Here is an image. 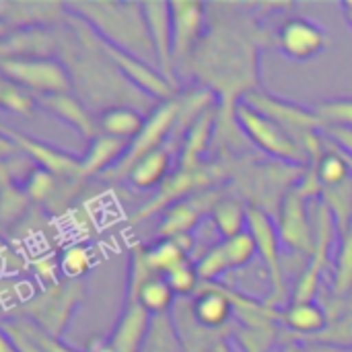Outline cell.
<instances>
[{"mask_svg": "<svg viewBox=\"0 0 352 352\" xmlns=\"http://www.w3.org/2000/svg\"><path fill=\"white\" fill-rule=\"evenodd\" d=\"M68 10H76L93 29L97 39L124 50L140 60L155 56L148 33L144 4L132 2H72ZM157 60V56H155Z\"/></svg>", "mask_w": 352, "mask_h": 352, "instance_id": "1", "label": "cell"}, {"mask_svg": "<svg viewBox=\"0 0 352 352\" xmlns=\"http://www.w3.org/2000/svg\"><path fill=\"white\" fill-rule=\"evenodd\" d=\"M324 188L316 175V169L309 167L301 184L293 186L280 204V219H278V235L280 241L301 254L314 256L316 252V227L307 214V200L322 194Z\"/></svg>", "mask_w": 352, "mask_h": 352, "instance_id": "2", "label": "cell"}, {"mask_svg": "<svg viewBox=\"0 0 352 352\" xmlns=\"http://www.w3.org/2000/svg\"><path fill=\"white\" fill-rule=\"evenodd\" d=\"M233 113H235V120H237L239 128L245 132V136L258 148H262L264 153H268L274 159H280V161H285L289 165H297V167L307 165V161H309L307 151L283 126H278L276 122H272L266 116L258 113L256 109H252L243 101H237Z\"/></svg>", "mask_w": 352, "mask_h": 352, "instance_id": "3", "label": "cell"}, {"mask_svg": "<svg viewBox=\"0 0 352 352\" xmlns=\"http://www.w3.org/2000/svg\"><path fill=\"white\" fill-rule=\"evenodd\" d=\"M85 299V289L80 280L58 283L47 287L41 295L29 299L21 305V318L33 322L43 332L60 338L76 305Z\"/></svg>", "mask_w": 352, "mask_h": 352, "instance_id": "4", "label": "cell"}, {"mask_svg": "<svg viewBox=\"0 0 352 352\" xmlns=\"http://www.w3.org/2000/svg\"><path fill=\"white\" fill-rule=\"evenodd\" d=\"M177 116H179V101L177 99H169V101L159 103V107L144 122V128L140 130V134L134 140H130L126 155L109 171H105L103 177H107V179H128L132 167L142 157H146L148 153H153L157 148H163L161 144L171 136V132L175 128V122H177Z\"/></svg>", "mask_w": 352, "mask_h": 352, "instance_id": "5", "label": "cell"}, {"mask_svg": "<svg viewBox=\"0 0 352 352\" xmlns=\"http://www.w3.org/2000/svg\"><path fill=\"white\" fill-rule=\"evenodd\" d=\"M2 78L12 80L27 91L39 95H58L72 91V78L66 68L54 58H2L0 60Z\"/></svg>", "mask_w": 352, "mask_h": 352, "instance_id": "6", "label": "cell"}, {"mask_svg": "<svg viewBox=\"0 0 352 352\" xmlns=\"http://www.w3.org/2000/svg\"><path fill=\"white\" fill-rule=\"evenodd\" d=\"M241 101L245 105H250L252 109H256L258 113L266 116L268 120L283 126L301 144H305V140L314 132H318L320 128H326V122L322 120V116L318 111L301 107V105L285 101V99H278V97H274V95H270L266 91L252 89V91H248L243 95Z\"/></svg>", "mask_w": 352, "mask_h": 352, "instance_id": "7", "label": "cell"}, {"mask_svg": "<svg viewBox=\"0 0 352 352\" xmlns=\"http://www.w3.org/2000/svg\"><path fill=\"white\" fill-rule=\"evenodd\" d=\"M2 138H6L8 142H12V146L27 155L37 167L54 173L56 177H66V179H72V182H78L80 179V169H82V159L70 155V153H64L47 142H41L37 138H31V136H25L8 126H2Z\"/></svg>", "mask_w": 352, "mask_h": 352, "instance_id": "8", "label": "cell"}, {"mask_svg": "<svg viewBox=\"0 0 352 352\" xmlns=\"http://www.w3.org/2000/svg\"><path fill=\"white\" fill-rule=\"evenodd\" d=\"M248 229L256 241L258 254L262 256L266 270L270 274V283H272V297L268 299V307H272L280 295H283V264H280V235H278V227L274 225V221L270 219V214L258 206H250L248 208Z\"/></svg>", "mask_w": 352, "mask_h": 352, "instance_id": "9", "label": "cell"}, {"mask_svg": "<svg viewBox=\"0 0 352 352\" xmlns=\"http://www.w3.org/2000/svg\"><path fill=\"white\" fill-rule=\"evenodd\" d=\"M217 173H212L210 169L206 167H200V169H177L175 173H171L163 184H161V190L157 194V198L146 204L144 208L138 210V214L132 219V223H138V221H144L146 217H153L155 212L159 210H167L171 208L173 204L182 202V198H190V194H198V192H204L210 182L214 179Z\"/></svg>", "mask_w": 352, "mask_h": 352, "instance_id": "10", "label": "cell"}, {"mask_svg": "<svg viewBox=\"0 0 352 352\" xmlns=\"http://www.w3.org/2000/svg\"><path fill=\"white\" fill-rule=\"evenodd\" d=\"M223 198L221 190H204L198 192L177 204H173L171 208L165 210L163 221L157 227V233L161 239H177L184 235H190L194 231V227L200 223V219L206 212H212V208L217 206V202Z\"/></svg>", "mask_w": 352, "mask_h": 352, "instance_id": "11", "label": "cell"}, {"mask_svg": "<svg viewBox=\"0 0 352 352\" xmlns=\"http://www.w3.org/2000/svg\"><path fill=\"white\" fill-rule=\"evenodd\" d=\"M99 47L103 50V54L116 64L118 70L124 72V76L128 80H132L136 87H140L144 93L161 99L163 101H169V99H175V85H171L159 70H155L153 66H148V62L124 52V50H118L101 39H97Z\"/></svg>", "mask_w": 352, "mask_h": 352, "instance_id": "12", "label": "cell"}, {"mask_svg": "<svg viewBox=\"0 0 352 352\" xmlns=\"http://www.w3.org/2000/svg\"><path fill=\"white\" fill-rule=\"evenodd\" d=\"M256 241L252 233L245 231L237 237L223 239L219 245L208 250V254L196 264V272L202 283H212L223 272L245 266L256 256Z\"/></svg>", "mask_w": 352, "mask_h": 352, "instance_id": "13", "label": "cell"}, {"mask_svg": "<svg viewBox=\"0 0 352 352\" xmlns=\"http://www.w3.org/2000/svg\"><path fill=\"white\" fill-rule=\"evenodd\" d=\"M332 225L334 217L330 212V208L326 204L320 206L318 214H316V252L311 258V264L307 266V270L303 272L297 289H295V299L293 303H305V301H314L316 297V289L320 285V278L324 274V268L328 264V252H330V243H332Z\"/></svg>", "mask_w": 352, "mask_h": 352, "instance_id": "14", "label": "cell"}, {"mask_svg": "<svg viewBox=\"0 0 352 352\" xmlns=\"http://www.w3.org/2000/svg\"><path fill=\"white\" fill-rule=\"evenodd\" d=\"M151 324L153 316L140 305L138 293L128 291L126 305L109 338V346L113 349V352H142V346L151 332Z\"/></svg>", "mask_w": 352, "mask_h": 352, "instance_id": "15", "label": "cell"}, {"mask_svg": "<svg viewBox=\"0 0 352 352\" xmlns=\"http://www.w3.org/2000/svg\"><path fill=\"white\" fill-rule=\"evenodd\" d=\"M326 45V31L318 23L301 16L285 21L278 31V47L293 60H309L322 54Z\"/></svg>", "mask_w": 352, "mask_h": 352, "instance_id": "16", "label": "cell"}, {"mask_svg": "<svg viewBox=\"0 0 352 352\" xmlns=\"http://www.w3.org/2000/svg\"><path fill=\"white\" fill-rule=\"evenodd\" d=\"M144 16L148 33L153 39L157 66L161 74L175 85L173 78V25H171V4L169 2H144Z\"/></svg>", "mask_w": 352, "mask_h": 352, "instance_id": "17", "label": "cell"}, {"mask_svg": "<svg viewBox=\"0 0 352 352\" xmlns=\"http://www.w3.org/2000/svg\"><path fill=\"white\" fill-rule=\"evenodd\" d=\"M171 4V25H173V62L179 64L196 47L202 23H204V4L202 2H169Z\"/></svg>", "mask_w": 352, "mask_h": 352, "instance_id": "18", "label": "cell"}, {"mask_svg": "<svg viewBox=\"0 0 352 352\" xmlns=\"http://www.w3.org/2000/svg\"><path fill=\"white\" fill-rule=\"evenodd\" d=\"M68 12L66 4L60 2H0L2 27L10 25L16 29L52 25L64 19Z\"/></svg>", "mask_w": 352, "mask_h": 352, "instance_id": "19", "label": "cell"}, {"mask_svg": "<svg viewBox=\"0 0 352 352\" xmlns=\"http://www.w3.org/2000/svg\"><path fill=\"white\" fill-rule=\"evenodd\" d=\"M192 311L202 328L221 330L235 309L227 289L212 283H200L196 299L192 301Z\"/></svg>", "mask_w": 352, "mask_h": 352, "instance_id": "20", "label": "cell"}, {"mask_svg": "<svg viewBox=\"0 0 352 352\" xmlns=\"http://www.w3.org/2000/svg\"><path fill=\"white\" fill-rule=\"evenodd\" d=\"M37 103L43 105L47 111H52L58 120H62L64 124H68L70 128H74L80 136H85L87 140H95L99 136V128L97 122L93 120V116L87 111V107L72 97L70 93H58V95H37Z\"/></svg>", "mask_w": 352, "mask_h": 352, "instance_id": "21", "label": "cell"}, {"mask_svg": "<svg viewBox=\"0 0 352 352\" xmlns=\"http://www.w3.org/2000/svg\"><path fill=\"white\" fill-rule=\"evenodd\" d=\"M54 47H56V39L52 33H47L41 27H27V29H14L12 33L2 35L0 56L21 58V60L47 58V54Z\"/></svg>", "mask_w": 352, "mask_h": 352, "instance_id": "22", "label": "cell"}, {"mask_svg": "<svg viewBox=\"0 0 352 352\" xmlns=\"http://www.w3.org/2000/svg\"><path fill=\"white\" fill-rule=\"evenodd\" d=\"M128 144L126 140H120V138H113V136H97L91 146H89V153L85 155L82 159V169H80V179L82 182L85 177H91V175H103L105 171H109L128 151Z\"/></svg>", "mask_w": 352, "mask_h": 352, "instance_id": "23", "label": "cell"}, {"mask_svg": "<svg viewBox=\"0 0 352 352\" xmlns=\"http://www.w3.org/2000/svg\"><path fill=\"white\" fill-rule=\"evenodd\" d=\"M283 322L297 338L309 340L328 328L330 316L316 301H305V303H291V307L283 314Z\"/></svg>", "mask_w": 352, "mask_h": 352, "instance_id": "24", "label": "cell"}, {"mask_svg": "<svg viewBox=\"0 0 352 352\" xmlns=\"http://www.w3.org/2000/svg\"><path fill=\"white\" fill-rule=\"evenodd\" d=\"M214 122H217V111H214V107H210L188 130L184 146H182V155H179V167L182 169H200L202 167L200 157L212 138Z\"/></svg>", "mask_w": 352, "mask_h": 352, "instance_id": "25", "label": "cell"}, {"mask_svg": "<svg viewBox=\"0 0 352 352\" xmlns=\"http://www.w3.org/2000/svg\"><path fill=\"white\" fill-rule=\"evenodd\" d=\"M144 122L146 120L136 109L126 107V105L109 107L99 116V128L103 130V134L126 140V142L134 140L140 134V130L144 128Z\"/></svg>", "mask_w": 352, "mask_h": 352, "instance_id": "26", "label": "cell"}, {"mask_svg": "<svg viewBox=\"0 0 352 352\" xmlns=\"http://www.w3.org/2000/svg\"><path fill=\"white\" fill-rule=\"evenodd\" d=\"M169 165H171L169 151L165 146L157 148V151L148 153L146 157H142L132 167L128 182L138 190H148V188L161 186L169 177Z\"/></svg>", "mask_w": 352, "mask_h": 352, "instance_id": "27", "label": "cell"}, {"mask_svg": "<svg viewBox=\"0 0 352 352\" xmlns=\"http://www.w3.org/2000/svg\"><path fill=\"white\" fill-rule=\"evenodd\" d=\"M210 214H212V221H214L217 229L221 231L223 239H231V237L245 233L248 208L237 198H225L223 196Z\"/></svg>", "mask_w": 352, "mask_h": 352, "instance_id": "28", "label": "cell"}, {"mask_svg": "<svg viewBox=\"0 0 352 352\" xmlns=\"http://www.w3.org/2000/svg\"><path fill=\"white\" fill-rule=\"evenodd\" d=\"M351 161H349L346 153L338 146L334 151L324 153V157L320 159V163L318 165H311V167L316 169V175H318L322 188L328 190V188L342 186V184H346L351 179Z\"/></svg>", "mask_w": 352, "mask_h": 352, "instance_id": "29", "label": "cell"}, {"mask_svg": "<svg viewBox=\"0 0 352 352\" xmlns=\"http://www.w3.org/2000/svg\"><path fill=\"white\" fill-rule=\"evenodd\" d=\"M142 352H184V344L179 340L173 318H169L167 314L153 318L151 332L142 346Z\"/></svg>", "mask_w": 352, "mask_h": 352, "instance_id": "30", "label": "cell"}, {"mask_svg": "<svg viewBox=\"0 0 352 352\" xmlns=\"http://www.w3.org/2000/svg\"><path fill=\"white\" fill-rule=\"evenodd\" d=\"M173 299H175V293L171 291V287L167 285L165 276H161V274H155L153 278H148L140 287V291H138L140 305L153 318L161 316V314H167V309L173 305Z\"/></svg>", "mask_w": 352, "mask_h": 352, "instance_id": "31", "label": "cell"}, {"mask_svg": "<svg viewBox=\"0 0 352 352\" xmlns=\"http://www.w3.org/2000/svg\"><path fill=\"white\" fill-rule=\"evenodd\" d=\"M146 260L155 274H167L169 270L186 264V250L175 239H161L159 243L146 248Z\"/></svg>", "mask_w": 352, "mask_h": 352, "instance_id": "32", "label": "cell"}, {"mask_svg": "<svg viewBox=\"0 0 352 352\" xmlns=\"http://www.w3.org/2000/svg\"><path fill=\"white\" fill-rule=\"evenodd\" d=\"M305 342H324L352 349V295L344 303V307L336 314V318L328 322V328Z\"/></svg>", "mask_w": 352, "mask_h": 352, "instance_id": "33", "label": "cell"}, {"mask_svg": "<svg viewBox=\"0 0 352 352\" xmlns=\"http://www.w3.org/2000/svg\"><path fill=\"white\" fill-rule=\"evenodd\" d=\"M324 196H326L324 204L330 208L338 233L344 235L352 223V179L342 186L324 190Z\"/></svg>", "mask_w": 352, "mask_h": 352, "instance_id": "34", "label": "cell"}, {"mask_svg": "<svg viewBox=\"0 0 352 352\" xmlns=\"http://www.w3.org/2000/svg\"><path fill=\"white\" fill-rule=\"evenodd\" d=\"M0 103H2L4 109H8L12 113H19L23 118H29L35 111L37 97L31 95V91H27L25 87L2 78V82H0Z\"/></svg>", "mask_w": 352, "mask_h": 352, "instance_id": "35", "label": "cell"}, {"mask_svg": "<svg viewBox=\"0 0 352 352\" xmlns=\"http://www.w3.org/2000/svg\"><path fill=\"white\" fill-rule=\"evenodd\" d=\"M352 293V223L349 231L342 235L336 276H334V297L346 299Z\"/></svg>", "mask_w": 352, "mask_h": 352, "instance_id": "36", "label": "cell"}, {"mask_svg": "<svg viewBox=\"0 0 352 352\" xmlns=\"http://www.w3.org/2000/svg\"><path fill=\"white\" fill-rule=\"evenodd\" d=\"M58 190V177L41 167H33L25 177V194L33 202H47Z\"/></svg>", "mask_w": 352, "mask_h": 352, "instance_id": "37", "label": "cell"}, {"mask_svg": "<svg viewBox=\"0 0 352 352\" xmlns=\"http://www.w3.org/2000/svg\"><path fill=\"white\" fill-rule=\"evenodd\" d=\"M10 182H12L10 175L2 169V200H0V208H2V223L4 225H8L19 214H23L27 204H29V196L25 194V190H19Z\"/></svg>", "mask_w": 352, "mask_h": 352, "instance_id": "38", "label": "cell"}, {"mask_svg": "<svg viewBox=\"0 0 352 352\" xmlns=\"http://www.w3.org/2000/svg\"><path fill=\"white\" fill-rule=\"evenodd\" d=\"M91 262V254L85 245H72L60 258V272L68 280H80V276L89 272Z\"/></svg>", "mask_w": 352, "mask_h": 352, "instance_id": "39", "label": "cell"}, {"mask_svg": "<svg viewBox=\"0 0 352 352\" xmlns=\"http://www.w3.org/2000/svg\"><path fill=\"white\" fill-rule=\"evenodd\" d=\"M274 334H276V326L272 322L262 326H243L237 338L245 352H268L270 344L274 342Z\"/></svg>", "mask_w": 352, "mask_h": 352, "instance_id": "40", "label": "cell"}, {"mask_svg": "<svg viewBox=\"0 0 352 352\" xmlns=\"http://www.w3.org/2000/svg\"><path fill=\"white\" fill-rule=\"evenodd\" d=\"M163 276H165L167 285L171 287V291L175 295H182V297L196 293L198 287H200V283H202L200 276H198V272H196V268L190 266L188 262L182 264V266H177V268H173V270H169Z\"/></svg>", "mask_w": 352, "mask_h": 352, "instance_id": "41", "label": "cell"}, {"mask_svg": "<svg viewBox=\"0 0 352 352\" xmlns=\"http://www.w3.org/2000/svg\"><path fill=\"white\" fill-rule=\"evenodd\" d=\"M2 336L12 344V349L16 352H43L41 346L33 340V336L14 320H4L2 322Z\"/></svg>", "mask_w": 352, "mask_h": 352, "instance_id": "42", "label": "cell"}, {"mask_svg": "<svg viewBox=\"0 0 352 352\" xmlns=\"http://www.w3.org/2000/svg\"><path fill=\"white\" fill-rule=\"evenodd\" d=\"M16 322L33 336V340L41 346V351L43 352H78L74 351V349H70V346H66L60 338H56V336L43 332L41 328H37L33 322H29V320H25V318H16Z\"/></svg>", "mask_w": 352, "mask_h": 352, "instance_id": "43", "label": "cell"}, {"mask_svg": "<svg viewBox=\"0 0 352 352\" xmlns=\"http://www.w3.org/2000/svg\"><path fill=\"white\" fill-rule=\"evenodd\" d=\"M33 270H35L37 278H39L41 283H45L47 287L58 285V270H60V262H56L54 258L43 256V258L35 260V262H33Z\"/></svg>", "mask_w": 352, "mask_h": 352, "instance_id": "44", "label": "cell"}, {"mask_svg": "<svg viewBox=\"0 0 352 352\" xmlns=\"http://www.w3.org/2000/svg\"><path fill=\"white\" fill-rule=\"evenodd\" d=\"M326 136L338 144L342 151H346L352 157V128H344V126H326Z\"/></svg>", "mask_w": 352, "mask_h": 352, "instance_id": "45", "label": "cell"}, {"mask_svg": "<svg viewBox=\"0 0 352 352\" xmlns=\"http://www.w3.org/2000/svg\"><path fill=\"white\" fill-rule=\"evenodd\" d=\"M307 352H352L349 346H336V344H324V342H305Z\"/></svg>", "mask_w": 352, "mask_h": 352, "instance_id": "46", "label": "cell"}, {"mask_svg": "<svg viewBox=\"0 0 352 352\" xmlns=\"http://www.w3.org/2000/svg\"><path fill=\"white\" fill-rule=\"evenodd\" d=\"M280 352H307V346H305L303 342H299V340H291V342H287V344L283 346V351Z\"/></svg>", "mask_w": 352, "mask_h": 352, "instance_id": "47", "label": "cell"}, {"mask_svg": "<svg viewBox=\"0 0 352 352\" xmlns=\"http://www.w3.org/2000/svg\"><path fill=\"white\" fill-rule=\"evenodd\" d=\"M91 352H113V349L109 346V342H99L97 346H93Z\"/></svg>", "mask_w": 352, "mask_h": 352, "instance_id": "48", "label": "cell"}, {"mask_svg": "<svg viewBox=\"0 0 352 352\" xmlns=\"http://www.w3.org/2000/svg\"><path fill=\"white\" fill-rule=\"evenodd\" d=\"M342 8H344V14H346V21L352 25V2H344L342 4Z\"/></svg>", "mask_w": 352, "mask_h": 352, "instance_id": "49", "label": "cell"}, {"mask_svg": "<svg viewBox=\"0 0 352 352\" xmlns=\"http://www.w3.org/2000/svg\"><path fill=\"white\" fill-rule=\"evenodd\" d=\"M0 352H16L14 349H12V344L2 336V346H0Z\"/></svg>", "mask_w": 352, "mask_h": 352, "instance_id": "50", "label": "cell"}, {"mask_svg": "<svg viewBox=\"0 0 352 352\" xmlns=\"http://www.w3.org/2000/svg\"><path fill=\"white\" fill-rule=\"evenodd\" d=\"M210 352H231V351H229L223 342H217V344H214V349H212Z\"/></svg>", "mask_w": 352, "mask_h": 352, "instance_id": "51", "label": "cell"}]
</instances>
